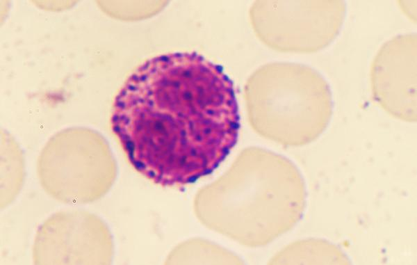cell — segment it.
Masks as SVG:
<instances>
[{"mask_svg":"<svg viewBox=\"0 0 417 265\" xmlns=\"http://www.w3.org/2000/svg\"><path fill=\"white\" fill-rule=\"evenodd\" d=\"M233 83L196 52L156 56L136 67L117 93L111 128L130 164L163 186L212 172L240 128Z\"/></svg>","mask_w":417,"mask_h":265,"instance_id":"1","label":"cell"},{"mask_svg":"<svg viewBox=\"0 0 417 265\" xmlns=\"http://www.w3.org/2000/svg\"><path fill=\"white\" fill-rule=\"evenodd\" d=\"M259 126L265 136L281 144L300 147L316 140L333 113L328 82L313 67L277 63L259 74Z\"/></svg>","mask_w":417,"mask_h":265,"instance_id":"2","label":"cell"},{"mask_svg":"<svg viewBox=\"0 0 417 265\" xmlns=\"http://www.w3.org/2000/svg\"><path fill=\"white\" fill-rule=\"evenodd\" d=\"M267 43L283 51L309 54L330 45L346 15L343 0L269 2L261 8Z\"/></svg>","mask_w":417,"mask_h":265,"instance_id":"3","label":"cell"},{"mask_svg":"<svg viewBox=\"0 0 417 265\" xmlns=\"http://www.w3.org/2000/svg\"><path fill=\"white\" fill-rule=\"evenodd\" d=\"M416 33L384 42L370 67L373 99L391 115L416 122Z\"/></svg>","mask_w":417,"mask_h":265,"instance_id":"4","label":"cell"},{"mask_svg":"<svg viewBox=\"0 0 417 265\" xmlns=\"http://www.w3.org/2000/svg\"><path fill=\"white\" fill-rule=\"evenodd\" d=\"M38 174L50 195L66 203H87L103 196L116 176L115 166L109 157L65 156L41 159Z\"/></svg>","mask_w":417,"mask_h":265,"instance_id":"5","label":"cell"},{"mask_svg":"<svg viewBox=\"0 0 417 265\" xmlns=\"http://www.w3.org/2000/svg\"><path fill=\"white\" fill-rule=\"evenodd\" d=\"M99 220L83 233L81 232L85 227H72L71 233L70 227H61L63 232L49 218L40 228L35 238V263L101 264L95 257L97 255L111 259L113 246L107 227L101 220L92 227Z\"/></svg>","mask_w":417,"mask_h":265,"instance_id":"6","label":"cell"},{"mask_svg":"<svg viewBox=\"0 0 417 265\" xmlns=\"http://www.w3.org/2000/svg\"><path fill=\"white\" fill-rule=\"evenodd\" d=\"M288 249L289 263L350 264L348 257L336 246L322 239L297 241Z\"/></svg>","mask_w":417,"mask_h":265,"instance_id":"7","label":"cell"}]
</instances>
